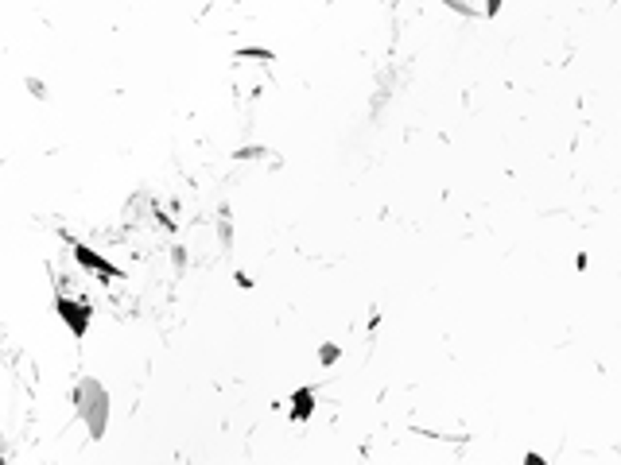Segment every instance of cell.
Listing matches in <instances>:
<instances>
[{
    "label": "cell",
    "instance_id": "1",
    "mask_svg": "<svg viewBox=\"0 0 621 465\" xmlns=\"http://www.w3.org/2000/svg\"><path fill=\"white\" fill-rule=\"evenodd\" d=\"M74 399H78V415L86 419L90 434L101 438V434H105V419H109V396H105V388H101L97 380H82Z\"/></svg>",
    "mask_w": 621,
    "mask_h": 465
},
{
    "label": "cell",
    "instance_id": "2",
    "mask_svg": "<svg viewBox=\"0 0 621 465\" xmlns=\"http://www.w3.org/2000/svg\"><path fill=\"white\" fill-rule=\"evenodd\" d=\"M59 314L67 318V326L82 338L86 326H90V303H70V299H59Z\"/></svg>",
    "mask_w": 621,
    "mask_h": 465
},
{
    "label": "cell",
    "instance_id": "3",
    "mask_svg": "<svg viewBox=\"0 0 621 465\" xmlns=\"http://www.w3.org/2000/svg\"><path fill=\"white\" fill-rule=\"evenodd\" d=\"M74 256L82 260V268H90V272H97V275H105V279H113V275H121V268H113V264H105V260L97 256V252H90L86 244H74Z\"/></svg>",
    "mask_w": 621,
    "mask_h": 465
},
{
    "label": "cell",
    "instance_id": "4",
    "mask_svg": "<svg viewBox=\"0 0 621 465\" xmlns=\"http://www.w3.org/2000/svg\"><path fill=\"white\" fill-rule=\"evenodd\" d=\"M307 411H310V391H295V399H292V419H307Z\"/></svg>",
    "mask_w": 621,
    "mask_h": 465
},
{
    "label": "cell",
    "instance_id": "5",
    "mask_svg": "<svg viewBox=\"0 0 621 465\" xmlns=\"http://www.w3.org/2000/svg\"><path fill=\"white\" fill-rule=\"evenodd\" d=\"M524 465H547V461L540 454H528V457H524Z\"/></svg>",
    "mask_w": 621,
    "mask_h": 465
}]
</instances>
